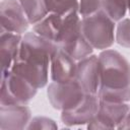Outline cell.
Returning a JSON list of instances; mask_svg holds the SVG:
<instances>
[{
  "label": "cell",
  "instance_id": "cell-19",
  "mask_svg": "<svg viewBox=\"0 0 130 130\" xmlns=\"http://www.w3.org/2000/svg\"><path fill=\"white\" fill-rule=\"evenodd\" d=\"M103 9V0H78V14L86 17Z\"/></svg>",
  "mask_w": 130,
  "mask_h": 130
},
{
  "label": "cell",
  "instance_id": "cell-12",
  "mask_svg": "<svg viewBox=\"0 0 130 130\" xmlns=\"http://www.w3.org/2000/svg\"><path fill=\"white\" fill-rule=\"evenodd\" d=\"M77 61L65 51L58 48L55 50L50 61V77L52 81L66 82L75 78Z\"/></svg>",
  "mask_w": 130,
  "mask_h": 130
},
{
  "label": "cell",
  "instance_id": "cell-23",
  "mask_svg": "<svg viewBox=\"0 0 130 130\" xmlns=\"http://www.w3.org/2000/svg\"><path fill=\"white\" fill-rule=\"evenodd\" d=\"M128 11H129V14H130V8H129V10H128Z\"/></svg>",
  "mask_w": 130,
  "mask_h": 130
},
{
  "label": "cell",
  "instance_id": "cell-2",
  "mask_svg": "<svg viewBox=\"0 0 130 130\" xmlns=\"http://www.w3.org/2000/svg\"><path fill=\"white\" fill-rule=\"evenodd\" d=\"M80 25L83 37L93 49L103 51L114 45L116 24L104 9L82 17Z\"/></svg>",
  "mask_w": 130,
  "mask_h": 130
},
{
  "label": "cell",
  "instance_id": "cell-21",
  "mask_svg": "<svg viewBox=\"0 0 130 130\" xmlns=\"http://www.w3.org/2000/svg\"><path fill=\"white\" fill-rule=\"evenodd\" d=\"M58 125L54 120L44 116L31 118L26 129H57Z\"/></svg>",
  "mask_w": 130,
  "mask_h": 130
},
{
  "label": "cell",
  "instance_id": "cell-14",
  "mask_svg": "<svg viewBox=\"0 0 130 130\" xmlns=\"http://www.w3.org/2000/svg\"><path fill=\"white\" fill-rule=\"evenodd\" d=\"M22 35L0 31V57H1V71L9 70L13 61L18 55Z\"/></svg>",
  "mask_w": 130,
  "mask_h": 130
},
{
  "label": "cell",
  "instance_id": "cell-16",
  "mask_svg": "<svg viewBox=\"0 0 130 130\" xmlns=\"http://www.w3.org/2000/svg\"><path fill=\"white\" fill-rule=\"evenodd\" d=\"M98 96L101 101L112 103H129L130 102V86L123 88H112L100 86Z\"/></svg>",
  "mask_w": 130,
  "mask_h": 130
},
{
  "label": "cell",
  "instance_id": "cell-9",
  "mask_svg": "<svg viewBox=\"0 0 130 130\" xmlns=\"http://www.w3.org/2000/svg\"><path fill=\"white\" fill-rule=\"evenodd\" d=\"M85 93L96 94L101 85L99 56L91 54L77 61L74 78Z\"/></svg>",
  "mask_w": 130,
  "mask_h": 130
},
{
  "label": "cell",
  "instance_id": "cell-7",
  "mask_svg": "<svg viewBox=\"0 0 130 130\" xmlns=\"http://www.w3.org/2000/svg\"><path fill=\"white\" fill-rule=\"evenodd\" d=\"M0 31L24 35L30 24L18 0H2L0 4Z\"/></svg>",
  "mask_w": 130,
  "mask_h": 130
},
{
  "label": "cell",
  "instance_id": "cell-4",
  "mask_svg": "<svg viewBox=\"0 0 130 130\" xmlns=\"http://www.w3.org/2000/svg\"><path fill=\"white\" fill-rule=\"evenodd\" d=\"M0 105H27L37 94L38 88L10 69L1 71Z\"/></svg>",
  "mask_w": 130,
  "mask_h": 130
},
{
  "label": "cell",
  "instance_id": "cell-18",
  "mask_svg": "<svg viewBox=\"0 0 130 130\" xmlns=\"http://www.w3.org/2000/svg\"><path fill=\"white\" fill-rule=\"evenodd\" d=\"M115 41L124 48H130V18L118 21L115 30Z\"/></svg>",
  "mask_w": 130,
  "mask_h": 130
},
{
  "label": "cell",
  "instance_id": "cell-22",
  "mask_svg": "<svg viewBox=\"0 0 130 130\" xmlns=\"http://www.w3.org/2000/svg\"><path fill=\"white\" fill-rule=\"evenodd\" d=\"M117 129H130V111L122 120V122L118 125Z\"/></svg>",
  "mask_w": 130,
  "mask_h": 130
},
{
  "label": "cell",
  "instance_id": "cell-11",
  "mask_svg": "<svg viewBox=\"0 0 130 130\" xmlns=\"http://www.w3.org/2000/svg\"><path fill=\"white\" fill-rule=\"evenodd\" d=\"M30 120H31V111L26 105L0 106L1 130L26 129Z\"/></svg>",
  "mask_w": 130,
  "mask_h": 130
},
{
  "label": "cell",
  "instance_id": "cell-8",
  "mask_svg": "<svg viewBox=\"0 0 130 130\" xmlns=\"http://www.w3.org/2000/svg\"><path fill=\"white\" fill-rule=\"evenodd\" d=\"M100 99L96 94L86 93L81 102L74 108L61 112V121L68 127L88 124L96 115Z\"/></svg>",
  "mask_w": 130,
  "mask_h": 130
},
{
  "label": "cell",
  "instance_id": "cell-15",
  "mask_svg": "<svg viewBox=\"0 0 130 130\" xmlns=\"http://www.w3.org/2000/svg\"><path fill=\"white\" fill-rule=\"evenodd\" d=\"M30 24L35 25L50 12L45 0H18Z\"/></svg>",
  "mask_w": 130,
  "mask_h": 130
},
{
  "label": "cell",
  "instance_id": "cell-20",
  "mask_svg": "<svg viewBox=\"0 0 130 130\" xmlns=\"http://www.w3.org/2000/svg\"><path fill=\"white\" fill-rule=\"evenodd\" d=\"M49 12L63 13L71 8L78 7V0H45Z\"/></svg>",
  "mask_w": 130,
  "mask_h": 130
},
{
  "label": "cell",
  "instance_id": "cell-17",
  "mask_svg": "<svg viewBox=\"0 0 130 130\" xmlns=\"http://www.w3.org/2000/svg\"><path fill=\"white\" fill-rule=\"evenodd\" d=\"M130 8V0H103V9L115 21L124 18Z\"/></svg>",
  "mask_w": 130,
  "mask_h": 130
},
{
  "label": "cell",
  "instance_id": "cell-1",
  "mask_svg": "<svg viewBox=\"0 0 130 130\" xmlns=\"http://www.w3.org/2000/svg\"><path fill=\"white\" fill-rule=\"evenodd\" d=\"M101 85L112 88L130 86V63L118 51L103 50L99 55Z\"/></svg>",
  "mask_w": 130,
  "mask_h": 130
},
{
  "label": "cell",
  "instance_id": "cell-5",
  "mask_svg": "<svg viewBox=\"0 0 130 130\" xmlns=\"http://www.w3.org/2000/svg\"><path fill=\"white\" fill-rule=\"evenodd\" d=\"M85 94L75 79L66 82L52 81L47 89V96L51 106L61 112L74 108Z\"/></svg>",
  "mask_w": 130,
  "mask_h": 130
},
{
  "label": "cell",
  "instance_id": "cell-3",
  "mask_svg": "<svg viewBox=\"0 0 130 130\" xmlns=\"http://www.w3.org/2000/svg\"><path fill=\"white\" fill-rule=\"evenodd\" d=\"M57 45L38 35L36 31H26L22 35L19 52L16 58L38 66L50 67V61Z\"/></svg>",
  "mask_w": 130,
  "mask_h": 130
},
{
  "label": "cell",
  "instance_id": "cell-10",
  "mask_svg": "<svg viewBox=\"0 0 130 130\" xmlns=\"http://www.w3.org/2000/svg\"><path fill=\"white\" fill-rule=\"evenodd\" d=\"M75 13H78V7L71 8L63 13L50 12L45 18L34 25V31L56 44L57 39Z\"/></svg>",
  "mask_w": 130,
  "mask_h": 130
},
{
  "label": "cell",
  "instance_id": "cell-13",
  "mask_svg": "<svg viewBox=\"0 0 130 130\" xmlns=\"http://www.w3.org/2000/svg\"><path fill=\"white\" fill-rule=\"evenodd\" d=\"M49 68L46 66L32 65L30 63L24 62L18 58H15L10 70L26 79L38 89L43 88L48 84L49 81Z\"/></svg>",
  "mask_w": 130,
  "mask_h": 130
},
{
  "label": "cell",
  "instance_id": "cell-6",
  "mask_svg": "<svg viewBox=\"0 0 130 130\" xmlns=\"http://www.w3.org/2000/svg\"><path fill=\"white\" fill-rule=\"evenodd\" d=\"M130 111L128 103H112L100 100L95 117L87 124L88 129H114Z\"/></svg>",
  "mask_w": 130,
  "mask_h": 130
}]
</instances>
